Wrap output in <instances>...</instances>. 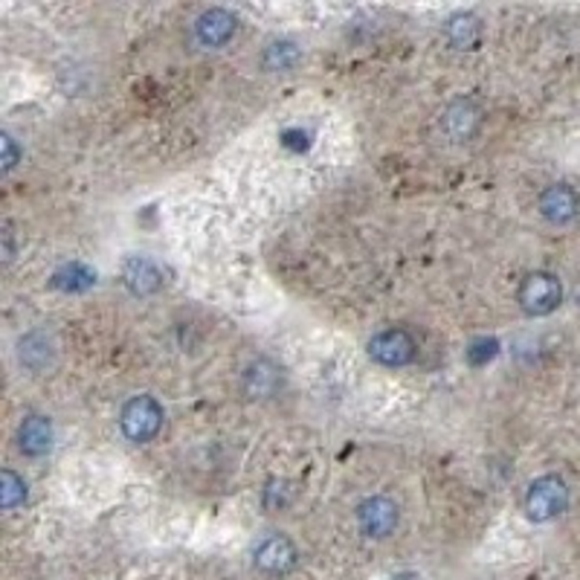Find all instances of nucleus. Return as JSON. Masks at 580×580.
Instances as JSON below:
<instances>
[{
    "instance_id": "1",
    "label": "nucleus",
    "mask_w": 580,
    "mask_h": 580,
    "mask_svg": "<svg viewBox=\"0 0 580 580\" xmlns=\"http://www.w3.org/2000/svg\"><path fill=\"white\" fill-rule=\"evenodd\" d=\"M165 409L158 398L151 395H133L119 409V430L133 444H146V441L158 439L163 430Z\"/></svg>"
},
{
    "instance_id": "2",
    "label": "nucleus",
    "mask_w": 580,
    "mask_h": 580,
    "mask_svg": "<svg viewBox=\"0 0 580 580\" xmlns=\"http://www.w3.org/2000/svg\"><path fill=\"white\" fill-rule=\"evenodd\" d=\"M526 517L531 523H551L569 508V485L563 476H540L534 479L531 487L526 491Z\"/></svg>"
},
{
    "instance_id": "3",
    "label": "nucleus",
    "mask_w": 580,
    "mask_h": 580,
    "mask_svg": "<svg viewBox=\"0 0 580 580\" xmlns=\"http://www.w3.org/2000/svg\"><path fill=\"white\" fill-rule=\"evenodd\" d=\"M517 302L528 316H549L563 302V284H560L555 273L534 270L519 282Z\"/></svg>"
},
{
    "instance_id": "4",
    "label": "nucleus",
    "mask_w": 580,
    "mask_h": 580,
    "mask_svg": "<svg viewBox=\"0 0 580 580\" xmlns=\"http://www.w3.org/2000/svg\"><path fill=\"white\" fill-rule=\"evenodd\" d=\"M418 343L407 329H386L369 340V357L386 369H404L416 361Z\"/></svg>"
},
{
    "instance_id": "5",
    "label": "nucleus",
    "mask_w": 580,
    "mask_h": 580,
    "mask_svg": "<svg viewBox=\"0 0 580 580\" xmlns=\"http://www.w3.org/2000/svg\"><path fill=\"white\" fill-rule=\"evenodd\" d=\"M398 523L400 508L389 496L377 494L357 505V526H361L363 537H369V540H386L389 534H395Z\"/></svg>"
},
{
    "instance_id": "6",
    "label": "nucleus",
    "mask_w": 580,
    "mask_h": 580,
    "mask_svg": "<svg viewBox=\"0 0 580 580\" xmlns=\"http://www.w3.org/2000/svg\"><path fill=\"white\" fill-rule=\"evenodd\" d=\"M253 563L265 574H288L297 569L299 549L288 534H267L253 549Z\"/></svg>"
},
{
    "instance_id": "7",
    "label": "nucleus",
    "mask_w": 580,
    "mask_h": 580,
    "mask_svg": "<svg viewBox=\"0 0 580 580\" xmlns=\"http://www.w3.org/2000/svg\"><path fill=\"white\" fill-rule=\"evenodd\" d=\"M537 210L549 224L555 227H566V224H572L578 218L580 212V195L578 189L569 186V183H551L540 192L537 197Z\"/></svg>"
},
{
    "instance_id": "8",
    "label": "nucleus",
    "mask_w": 580,
    "mask_h": 580,
    "mask_svg": "<svg viewBox=\"0 0 580 580\" xmlns=\"http://www.w3.org/2000/svg\"><path fill=\"white\" fill-rule=\"evenodd\" d=\"M238 32V18L229 12V9L212 7L206 12H201L195 21V39L201 47L218 50L224 44L236 39Z\"/></svg>"
},
{
    "instance_id": "9",
    "label": "nucleus",
    "mask_w": 580,
    "mask_h": 580,
    "mask_svg": "<svg viewBox=\"0 0 580 580\" xmlns=\"http://www.w3.org/2000/svg\"><path fill=\"white\" fill-rule=\"evenodd\" d=\"M122 282L133 297H154L163 290L165 279L158 261H151L149 256H131L122 265Z\"/></svg>"
},
{
    "instance_id": "10",
    "label": "nucleus",
    "mask_w": 580,
    "mask_h": 580,
    "mask_svg": "<svg viewBox=\"0 0 580 580\" xmlns=\"http://www.w3.org/2000/svg\"><path fill=\"white\" fill-rule=\"evenodd\" d=\"M53 421L47 416H26L18 427V448L21 453L32 455V459H41L53 450Z\"/></svg>"
},
{
    "instance_id": "11",
    "label": "nucleus",
    "mask_w": 580,
    "mask_h": 580,
    "mask_svg": "<svg viewBox=\"0 0 580 580\" xmlns=\"http://www.w3.org/2000/svg\"><path fill=\"white\" fill-rule=\"evenodd\" d=\"M282 366L273 361H256L244 372V393L250 398H270L282 389Z\"/></svg>"
},
{
    "instance_id": "12",
    "label": "nucleus",
    "mask_w": 580,
    "mask_h": 580,
    "mask_svg": "<svg viewBox=\"0 0 580 580\" xmlns=\"http://www.w3.org/2000/svg\"><path fill=\"white\" fill-rule=\"evenodd\" d=\"M479 122H482V110L476 108L473 99H459V103H453L444 110V131H448L450 140L455 142L471 140L473 133H476Z\"/></svg>"
},
{
    "instance_id": "13",
    "label": "nucleus",
    "mask_w": 580,
    "mask_h": 580,
    "mask_svg": "<svg viewBox=\"0 0 580 580\" xmlns=\"http://www.w3.org/2000/svg\"><path fill=\"white\" fill-rule=\"evenodd\" d=\"M444 39L453 50H476L482 44V21L473 12H455L444 24Z\"/></svg>"
},
{
    "instance_id": "14",
    "label": "nucleus",
    "mask_w": 580,
    "mask_h": 580,
    "mask_svg": "<svg viewBox=\"0 0 580 580\" xmlns=\"http://www.w3.org/2000/svg\"><path fill=\"white\" fill-rule=\"evenodd\" d=\"M50 284L62 293H85L96 284V270L94 267L82 265V261H67L50 276Z\"/></svg>"
},
{
    "instance_id": "15",
    "label": "nucleus",
    "mask_w": 580,
    "mask_h": 580,
    "mask_svg": "<svg viewBox=\"0 0 580 580\" xmlns=\"http://www.w3.org/2000/svg\"><path fill=\"white\" fill-rule=\"evenodd\" d=\"M302 58V50L293 41H273L267 44L265 55H261V64L267 71H293Z\"/></svg>"
},
{
    "instance_id": "16",
    "label": "nucleus",
    "mask_w": 580,
    "mask_h": 580,
    "mask_svg": "<svg viewBox=\"0 0 580 580\" xmlns=\"http://www.w3.org/2000/svg\"><path fill=\"white\" fill-rule=\"evenodd\" d=\"M30 487H26V479L18 476L15 471H3L0 473V505L3 511H15L18 505H24Z\"/></svg>"
},
{
    "instance_id": "17",
    "label": "nucleus",
    "mask_w": 580,
    "mask_h": 580,
    "mask_svg": "<svg viewBox=\"0 0 580 580\" xmlns=\"http://www.w3.org/2000/svg\"><path fill=\"white\" fill-rule=\"evenodd\" d=\"M496 354H500V343H496L494 337H479V340H473L471 345H468L464 357H468V363H471V366L482 369V366H487V363L494 361Z\"/></svg>"
},
{
    "instance_id": "18",
    "label": "nucleus",
    "mask_w": 580,
    "mask_h": 580,
    "mask_svg": "<svg viewBox=\"0 0 580 580\" xmlns=\"http://www.w3.org/2000/svg\"><path fill=\"white\" fill-rule=\"evenodd\" d=\"M0 154H3V158H0V163H3V174H9L18 163H21V154H24V151L18 149L15 137L9 131L0 133Z\"/></svg>"
},
{
    "instance_id": "19",
    "label": "nucleus",
    "mask_w": 580,
    "mask_h": 580,
    "mask_svg": "<svg viewBox=\"0 0 580 580\" xmlns=\"http://www.w3.org/2000/svg\"><path fill=\"white\" fill-rule=\"evenodd\" d=\"M290 502V487H288V482H270V485L265 487V505L270 511H279V508H284V505H288Z\"/></svg>"
}]
</instances>
